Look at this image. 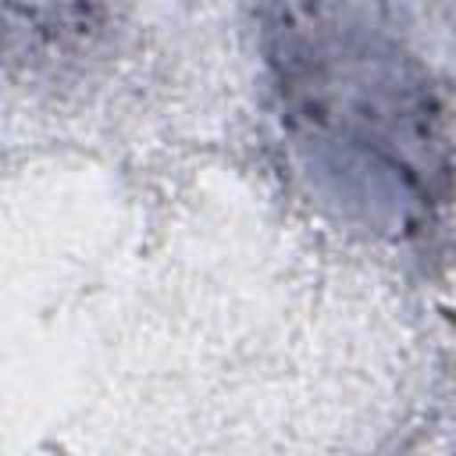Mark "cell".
<instances>
[{
    "label": "cell",
    "mask_w": 456,
    "mask_h": 456,
    "mask_svg": "<svg viewBox=\"0 0 456 456\" xmlns=\"http://www.w3.org/2000/svg\"><path fill=\"white\" fill-rule=\"evenodd\" d=\"M281 132L314 196L406 239L449 196V146L428 71L363 7L289 0L267 21Z\"/></svg>",
    "instance_id": "6da1fadb"
}]
</instances>
